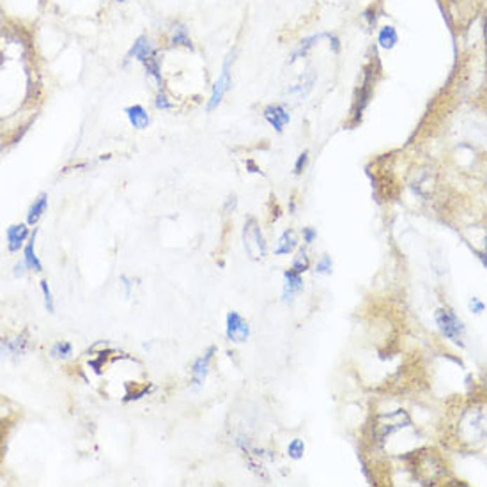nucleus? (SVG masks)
<instances>
[{
  "label": "nucleus",
  "instance_id": "nucleus-1",
  "mask_svg": "<svg viewBox=\"0 0 487 487\" xmlns=\"http://www.w3.org/2000/svg\"><path fill=\"white\" fill-rule=\"evenodd\" d=\"M458 438L465 445H479L487 439V404H473L458 422Z\"/></svg>",
  "mask_w": 487,
  "mask_h": 487
},
{
  "label": "nucleus",
  "instance_id": "nucleus-2",
  "mask_svg": "<svg viewBox=\"0 0 487 487\" xmlns=\"http://www.w3.org/2000/svg\"><path fill=\"white\" fill-rule=\"evenodd\" d=\"M243 243H245L246 255H248L250 259H265L268 245H266L265 234L260 231L259 223H257L255 218H248L245 222V227H243Z\"/></svg>",
  "mask_w": 487,
  "mask_h": 487
},
{
  "label": "nucleus",
  "instance_id": "nucleus-3",
  "mask_svg": "<svg viewBox=\"0 0 487 487\" xmlns=\"http://www.w3.org/2000/svg\"><path fill=\"white\" fill-rule=\"evenodd\" d=\"M411 425V418L408 417L406 411L397 409L394 413L381 415L374 422V436L378 438V441H385L388 436H392L394 432L401 431V429L409 427Z\"/></svg>",
  "mask_w": 487,
  "mask_h": 487
},
{
  "label": "nucleus",
  "instance_id": "nucleus-4",
  "mask_svg": "<svg viewBox=\"0 0 487 487\" xmlns=\"http://www.w3.org/2000/svg\"><path fill=\"white\" fill-rule=\"evenodd\" d=\"M436 324H438L439 331L445 335L446 339H451L452 342L462 346V339H465V326H462L461 319H459L452 310L439 309L438 312H436Z\"/></svg>",
  "mask_w": 487,
  "mask_h": 487
},
{
  "label": "nucleus",
  "instance_id": "nucleus-5",
  "mask_svg": "<svg viewBox=\"0 0 487 487\" xmlns=\"http://www.w3.org/2000/svg\"><path fill=\"white\" fill-rule=\"evenodd\" d=\"M234 57L229 55L227 59H225V62H223V69L222 74H220V79L216 80V84L213 86V94H211V100H209L208 103V110H215L216 107H218L220 103H222L223 96H225V93L229 91V87H231V62Z\"/></svg>",
  "mask_w": 487,
  "mask_h": 487
},
{
  "label": "nucleus",
  "instance_id": "nucleus-6",
  "mask_svg": "<svg viewBox=\"0 0 487 487\" xmlns=\"http://www.w3.org/2000/svg\"><path fill=\"white\" fill-rule=\"evenodd\" d=\"M225 333H227V339L231 342L241 344L246 342L250 337V326L238 312H229L227 314V328H225Z\"/></svg>",
  "mask_w": 487,
  "mask_h": 487
},
{
  "label": "nucleus",
  "instance_id": "nucleus-7",
  "mask_svg": "<svg viewBox=\"0 0 487 487\" xmlns=\"http://www.w3.org/2000/svg\"><path fill=\"white\" fill-rule=\"evenodd\" d=\"M213 353H215V347L211 346L201 358H197V360L194 361V365H192V380H194L195 388L202 387V383H204L206 378H208L209 363H211Z\"/></svg>",
  "mask_w": 487,
  "mask_h": 487
},
{
  "label": "nucleus",
  "instance_id": "nucleus-8",
  "mask_svg": "<svg viewBox=\"0 0 487 487\" xmlns=\"http://www.w3.org/2000/svg\"><path fill=\"white\" fill-rule=\"evenodd\" d=\"M265 119L268 121L279 133H282L286 124H289L291 116L283 105H269V107L265 108Z\"/></svg>",
  "mask_w": 487,
  "mask_h": 487
},
{
  "label": "nucleus",
  "instance_id": "nucleus-9",
  "mask_svg": "<svg viewBox=\"0 0 487 487\" xmlns=\"http://www.w3.org/2000/svg\"><path fill=\"white\" fill-rule=\"evenodd\" d=\"M6 236H8V248L9 252H18L20 248H22L23 245H25L27 238L30 236L29 229H27V225H23V223H20V225H11V227H8V231H6Z\"/></svg>",
  "mask_w": 487,
  "mask_h": 487
},
{
  "label": "nucleus",
  "instance_id": "nucleus-10",
  "mask_svg": "<svg viewBox=\"0 0 487 487\" xmlns=\"http://www.w3.org/2000/svg\"><path fill=\"white\" fill-rule=\"evenodd\" d=\"M303 289L302 273H296L293 268L283 273V300L289 302L291 298Z\"/></svg>",
  "mask_w": 487,
  "mask_h": 487
},
{
  "label": "nucleus",
  "instance_id": "nucleus-11",
  "mask_svg": "<svg viewBox=\"0 0 487 487\" xmlns=\"http://www.w3.org/2000/svg\"><path fill=\"white\" fill-rule=\"evenodd\" d=\"M154 53H156V48L153 46V43L149 41L145 36H140L137 41L133 43L130 52H128V57H137L138 60L144 62V60H147L149 57H153Z\"/></svg>",
  "mask_w": 487,
  "mask_h": 487
},
{
  "label": "nucleus",
  "instance_id": "nucleus-12",
  "mask_svg": "<svg viewBox=\"0 0 487 487\" xmlns=\"http://www.w3.org/2000/svg\"><path fill=\"white\" fill-rule=\"evenodd\" d=\"M126 116L130 119V124L137 130H145L149 126V116L142 105H133L126 108Z\"/></svg>",
  "mask_w": 487,
  "mask_h": 487
},
{
  "label": "nucleus",
  "instance_id": "nucleus-13",
  "mask_svg": "<svg viewBox=\"0 0 487 487\" xmlns=\"http://www.w3.org/2000/svg\"><path fill=\"white\" fill-rule=\"evenodd\" d=\"M46 208H48V195L41 194L34 201V204L30 206L29 215H27V223H29V225H36V223L39 222V218L45 215Z\"/></svg>",
  "mask_w": 487,
  "mask_h": 487
},
{
  "label": "nucleus",
  "instance_id": "nucleus-14",
  "mask_svg": "<svg viewBox=\"0 0 487 487\" xmlns=\"http://www.w3.org/2000/svg\"><path fill=\"white\" fill-rule=\"evenodd\" d=\"M37 231L32 232V236H30V239L27 241V245L23 246V260L27 262V266H29L30 269H34V272L41 273L43 272V266L41 262H39V259H37L36 252H34V239H36Z\"/></svg>",
  "mask_w": 487,
  "mask_h": 487
},
{
  "label": "nucleus",
  "instance_id": "nucleus-15",
  "mask_svg": "<svg viewBox=\"0 0 487 487\" xmlns=\"http://www.w3.org/2000/svg\"><path fill=\"white\" fill-rule=\"evenodd\" d=\"M296 245H298L296 234H294V231H291L289 229V231H286L282 236H280L279 245H276L275 248V255H289V253L296 248Z\"/></svg>",
  "mask_w": 487,
  "mask_h": 487
},
{
  "label": "nucleus",
  "instance_id": "nucleus-16",
  "mask_svg": "<svg viewBox=\"0 0 487 487\" xmlns=\"http://www.w3.org/2000/svg\"><path fill=\"white\" fill-rule=\"evenodd\" d=\"M378 41H380V45L383 46L385 50H392L399 41L397 30H395L394 27H383V29L380 30V37H378Z\"/></svg>",
  "mask_w": 487,
  "mask_h": 487
},
{
  "label": "nucleus",
  "instance_id": "nucleus-17",
  "mask_svg": "<svg viewBox=\"0 0 487 487\" xmlns=\"http://www.w3.org/2000/svg\"><path fill=\"white\" fill-rule=\"evenodd\" d=\"M144 66H145V73L149 74V76H153L154 80H156L158 87H164V79H161V71H160V60H158L156 53H154L153 57H149L147 60H144Z\"/></svg>",
  "mask_w": 487,
  "mask_h": 487
},
{
  "label": "nucleus",
  "instance_id": "nucleus-18",
  "mask_svg": "<svg viewBox=\"0 0 487 487\" xmlns=\"http://www.w3.org/2000/svg\"><path fill=\"white\" fill-rule=\"evenodd\" d=\"M172 45H181L186 46V48H194V45H192V39L190 36H188V30H186V27L178 25L174 29V36H172Z\"/></svg>",
  "mask_w": 487,
  "mask_h": 487
},
{
  "label": "nucleus",
  "instance_id": "nucleus-19",
  "mask_svg": "<svg viewBox=\"0 0 487 487\" xmlns=\"http://www.w3.org/2000/svg\"><path fill=\"white\" fill-rule=\"evenodd\" d=\"M50 354H52V358H57V360H66V358H69L73 354V346L69 342H57L50 349Z\"/></svg>",
  "mask_w": 487,
  "mask_h": 487
},
{
  "label": "nucleus",
  "instance_id": "nucleus-20",
  "mask_svg": "<svg viewBox=\"0 0 487 487\" xmlns=\"http://www.w3.org/2000/svg\"><path fill=\"white\" fill-rule=\"evenodd\" d=\"M309 266H310V260H309V255H307L305 248H300L298 250V255L294 257L293 260V269L296 273H305L307 269H309Z\"/></svg>",
  "mask_w": 487,
  "mask_h": 487
},
{
  "label": "nucleus",
  "instance_id": "nucleus-21",
  "mask_svg": "<svg viewBox=\"0 0 487 487\" xmlns=\"http://www.w3.org/2000/svg\"><path fill=\"white\" fill-rule=\"evenodd\" d=\"M287 454H289V458L294 459V461H300V459L303 458V454H305V443L300 438H294L293 441L289 443V446H287Z\"/></svg>",
  "mask_w": 487,
  "mask_h": 487
},
{
  "label": "nucleus",
  "instance_id": "nucleus-22",
  "mask_svg": "<svg viewBox=\"0 0 487 487\" xmlns=\"http://www.w3.org/2000/svg\"><path fill=\"white\" fill-rule=\"evenodd\" d=\"M312 84H314V74H309V76H303L302 80H300V84H296L294 87H291L289 93H296L300 94V96H305L307 93H309L310 89H312Z\"/></svg>",
  "mask_w": 487,
  "mask_h": 487
},
{
  "label": "nucleus",
  "instance_id": "nucleus-23",
  "mask_svg": "<svg viewBox=\"0 0 487 487\" xmlns=\"http://www.w3.org/2000/svg\"><path fill=\"white\" fill-rule=\"evenodd\" d=\"M41 291H43V296H45V307L46 310H48L50 314L55 312V303H53V296H52V291H50V286L46 280H43L41 282Z\"/></svg>",
  "mask_w": 487,
  "mask_h": 487
},
{
  "label": "nucleus",
  "instance_id": "nucleus-24",
  "mask_svg": "<svg viewBox=\"0 0 487 487\" xmlns=\"http://www.w3.org/2000/svg\"><path fill=\"white\" fill-rule=\"evenodd\" d=\"M316 272L321 273V275H328V273H331V259L328 255H324L323 259L317 262L316 266Z\"/></svg>",
  "mask_w": 487,
  "mask_h": 487
},
{
  "label": "nucleus",
  "instance_id": "nucleus-25",
  "mask_svg": "<svg viewBox=\"0 0 487 487\" xmlns=\"http://www.w3.org/2000/svg\"><path fill=\"white\" fill-rule=\"evenodd\" d=\"M307 161H309V153H302L300 156H298V161H296V165H294V174H302L303 172V168H305V165H307Z\"/></svg>",
  "mask_w": 487,
  "mask_h": 487
},
{
  "label": "nucleus",
  "instance_id": "nucleus-26",
  "mask_svg": "<svg viewBox=\"0 0 487 487\" xmlns=\"http://www.w3.org/2000/svg\"><path fill=\"white\" fill-rule=\"evenodd\" d=\"M156 108H158V110H171V108H172V103L167 100V96H165L164 93L158 94V98H156Z\"/></svg>",
  "mask_w": 487,
  "mask_h": 487
},
{
  "label": "nucleus",
  "instance_id": "nucleus-27",
  "mask_svg": "<svg viewBox=\"0 0 487 487\" xmlns=\"http://www.w3.org/2000/svg\"><path fill=\"white\" fill-rule=\"evenodd\" d=\"M483 302H480L479 298H472L469 300V310H472L473 314H482L483 312Z\"/></svg>",
  "mask_w": 487,
  "mask_h": 487
},
{
  "label": "nucleus",
  "instance_id": "nucleus-28",
  "mask_svg": "<svg viewBox=\"0 0 487 487\" xmlns=\"http://www.w3.org/2000/svg\"><path fill=\"white\" fill-rule=\"evenodd\" d=\"M316 238H317L316 229H312V227L303 229V239H305V243H312Z\"/></svg>",
  "mask_w": 487,
  "mask_h": 487
},
{
  "label": "nucleus",
  "instance_id": "nucleus-29",
  "mask_svg": "<svg viewBox=\"0 0 487 487\" xmlns=\"http://www.w3.org/2000/svg\"><path fill=\"white\" fill-rule=\"evenodd\" d=\"M236 204H238V201H236L234 195H231V197L227 199V204H225V211H231V209H232V211H234Z\"/></svg>",
  "mask_w": 487,
  "mask_h": 487
},
{
  "label": "nucleus",
  "instance_id": "nucleus-30",
  "mask_svg": "<svg viewBox=\"0 0 487 487\" xmlns=\"http://www.w3.org/2000/svg\"><path fill=\"white\" fill-rule=\"evenodd\" d=\"M246 167H248V168H250V172H253V174H260V168L257 167V165L253 164L252 160H248V161H246Z\"/></svg>",
  "mask_w": 487,
  "mask_h": 487
},
{
  "label": "nucleus",
  "instance_id": "nucleus-31",
  "mask_svg": "<svg viewBox=\"0 0 487 487\" xmlns=\"http://www.w3.org/2000/svg\"><path fill=\"white\" fill-rule=\"evenodd\" d=\"M330 41H331V46H333V52H339V48H340L339 39H337V37L331 36V37H330Z\"/></svg>",
  "mask_w": 487,
  "mask_h": 487
},
{
  "label": "nucleus",
  "instance_id": "nucleus-32",
  "mask_svg": "<svg viewBox=\"0 0 487 487\" xmlns=\"http://www.w3.org/2000/svg\"><path fill=\"white\" fill-rule=\"evenodd\" d=\"M365 18L368 20V25H374V23H376V16H372V9L365 13Z\"/></svg>",
  "mask_w": 487,
  "mask_h": 487
},
{
  "label": "nucleus",
  "instance_id": "nucleus-33",
  "mask_svg": "<svg viewBox=\"0 0 487 487\" xmlns=\"http://www.w3.org/2000/svg\"><path fill=\"white\" fill-rule=\"evenodd\" d=\"M486 41H487V22H486Z\"/></svg>",
  "mask_w": 487,
  "mask_h": 487
},
{
  "label": "nucleus",
  "instance_id": "nucleus-34",
  "mask_svg": "<svg viewBox=\"0 0 487 487\" xmlns=\"http://www.w3.org/2000/svg\"><path fill=\"white\" fill-rule=\"evenodd\" d=\"M117 2H126V0H117Z\"/></svg>",
  "mask_w": 487,
  "mask_h": 487
}]
</instances>
